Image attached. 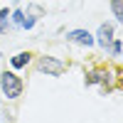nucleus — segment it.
Wrapping results in <instances>:
<instances>
[{
    "label": "nucleus",
    "mask_w": 123,
    "mask_h": 123,
    "mask_svg": "<svg viewBox=\"0 0 123 123\" xmlns=\"http://www.w3.org/2000/svg\"><path fill=\"white\" fill-rule=\"evenodd\" d=\"M108 69H91L86 71V79H84V84L86 86H96V84H106L108 81Z\"/></svg>",
    "instance_id": "39448f33"
},
{
    "label": "nucleus",
    "mask_w": 123,
    "mask_h": 123,
    "mask_svg": "<svg viewBox=\"0 0 123 123\" xmlns=\"http://www.w3.org/2000/svg\"><path fill=\"white\" fill-rule=\"evenodd\" d=\"M113 39H116V30H113V25H111V22H104V25H98L96 35H94V44H98V47L108 49Z\"/></svg>",
    "instance_id": "7ed1b4c3"
},
{
    "label": "nucleus",
    "mask_w": 123,
    "mask_h": 123,
    "mask_svg": "<svg viewBox=\"0 0 123 123\" xmlns=\"http://www.w3.org/2000/svg\"><path fill=\"white\" fill-rule=\"evenodd\" d=\"M25 15H32V17H37V20H39V17L44 15V10L39 7V5H27V12H25Z\"/></svg>",
    "instance_id": "9d476101"
},
{
    "label": "nucleus",
    "mask_w": 123,
    "mask_h": 123,
    "mask_svg": "<svg viewBox=\"0 0 123 123\" xmlns=\"http://www.w3.org/2000/svg\"><path fill=\"white\" fill-rule=\"evenodd\" d=\"M0 91H3V96L10 98V101H15L22 96V79H20L15 71H3L0 74Z\"/></svg>",
    "instance_id": "f257e3e1"
},
{
    "label": "nucleus",
    "mask_w": 123,
    "mask_h": 123,
    "mask_svg": "<svg viewBox=\"0 0 123 123\" xmlns=\"http://www.w3.org/2000/svg\"><path fill=\"white\" fill-rule=\"evenodd\" d=\"M37 25V17H32V15H25V20H22V25H20V27H22V30H32Z\"/></svg>",
    "instance_id": "f8f14e48"
},
{
    "label": "nucleus",
    "mask_w": 123,
    "mask_h": 123,
    "mask_svg": "<svg viewBox=\"0 0 123 123\" xmlns=\"http://www.w3.org/2000/svg\"><path fill=\"white\" fill-rule=\"evenodd\" d=\"M111 10H113L116 22H123V0H111Z\"/></svg>",
    "instance_id": "1a4fd4ad"
},
{
    "label": "nucleus",
    "mask_w": 123,
    "mask_h": 123,
    "mask_svg": "<svg viewBox=\"0 0 123 123\" xmlns=\"http://www.w3.org/2000/svg\"><path fill=\"white\" fill-rule=\"evenodd\" d=\"M10 30H12V25H10V10L3 7L0 10V35H7Z\"/></svg>",
    "instance_id": "0eeeda50"
},
{
    "label": "nucleus",
    "mask_w": 123,
    "mask_h": 123,
    "mask_svg": "<svg viewBox=\"0 0 123 123\" xmlns=\"http://www.w3.org/2000/svg\"><path fill=\"white\" fill-rule=\"evenodd\" d=\"M22 20H25V10H10V25H12V30L15 27H20V25H22Z\"/></svg>",
    "instance_id": "6e6552de"
},
{
    "label": "nucleus",
    "mask_w": 123,
    "mask_h": 123,
    "mask_svg": "<svg viewBox=\"0 0 123 123\" xmlns=\"http://www.w3.org/2000/svg\"><path fill=\"white\" fill-rule=\"evenodd\" d=\"M67 42L79 44V47H94V35L89 30H69L67 32Z\"/></svg>",
    "instance_id": "20e7f679"
},
{
    "label": "nucleus",
    "mask_w": 123,
    "mask_h": 123,
    "mask_svg": "<svg viewBox=\"0 0 123 123\" xmlns=\"http://www.w3.org/2000/svg\"><path fill=\"white\" fill-rule=\"evenodd\" d=\"M30 62H32V54L30 52H20V54H15L12 59H10V64H12V69H22V67H27Z\"/></svg>",
    "instance_id": "423d86ee"
},
{
    "label": "nucleus",
    "mask_w": 123,
    "mask_h": 123,
    "mask_svg": "<svg viewBox=\"0 0 123 123\" xmlns=\"http://www.w3.org/2000/svg\"><path fill=\"white\" fill-rule=\"evenodd\" d=\"M108 49H111V54H113L116 59H121V37H116L113 42H111V47H108Z\"/></svg>",
    "instance_id": "9b49d317"
},
{
    "label": "nucleus",
    "mask_w": 123,
    "mask_h": 123,
    "mask_svg": "<svg viewBox=\"0 0 123 123\" xmlns=\"http://www.w3.org/2000/svg\"><path fill=\"white\" fill-rule=\"evenodd\" d=\"M35 69L42 71V74H47V76H62L67 71V62H62L57 57H49V54H42V57H37Z\"/></svg>",
    "instance_id": "f03ea898"
}]
</instances>
